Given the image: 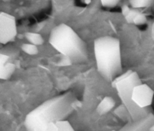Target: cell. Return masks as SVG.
Wrapping results in <instances>:
<instances>
[{"mask_svg":"<svg viewBox=\"0 0 154 131\" xmlns=\"http://www.w3.org/2000/svg\"><path fill=\"white\" fill-rule=\"evenodd\" d=\"M57 131H75L72 125L68 120H60L55 122Z\"/></svg>","mask_w":154,"mask_h":131,"instance_id":"cell-12","label":"cell"},{"mask_svg":"<svg viewBox=\"0 0 154 131\" xmlns=\"http://www.w3.org/2000/svg\"><path fill=\"white\" fill-rule=\"evenodd\" d=\"M94 54L99 74L107 81H112L122 72L120 41L104 36L94 42Z\"/></svg>","mask_w":154,"mask_h":131,"instance_id":"cell-2","label":"cell"},{"mask_svg":"<svg viewBox=\"0 0 154 131\" xmlns=\"http://www.w3.org/2000/svg\"><path fill=\"white\" fill-rule=\"evenodd\" d=\"M129 10H130V8L128 6V5H123V6H122V14L124 15V17H125V16L127 14H128V11H129Z\"/></svg>","mask_w":154,"mask_h":131,"instance_id":"cell-17","label":"cell"},{"mask_svg":"<svg viewBox=\"0 0 154 131\" xmlns=\"http://www.w3.org/2000/svg\"><path fill=\"white\" fill-rule=\"evenodd\" d=\"M140 12V11H138L136 8H130L129 11H128V14L125 16V20L127 21V22L128 23H133V21H134V18L137 16V14Z\"/></svg>","mask_w":154,"mask_h":131,"instance_id":"cell-14","label":"cell"},{"mask_svg":"<svg viewBox=\"0 0 154 131\" xmlns=\"http://www.w3.org/2000/svg\"><path fill=\"white\" fill-rule=\"evenodd\" d=\"M154 92L145 83H140L133 88L131 95V102L140 108H146L152 104Z\"/></svg>","mask_w":154,"mask_h":131,"instance_id":"cell-6","label":"cell"},{"mask_svg":"<svg viewBox=\"0 0 154 131\" xmlns=\"http://www.w3.org/2000/svg\"><path fill=\"white\" fill-rule=\"evenodd\" d=\"M31 131H57V129L55 123L51 122V123L38 125V126L32 128Z\"/></svg>","mask_w":154,"mask_h":131,"instance_id":"cell-11","label":"cell"},{"mask_svg":"<svg viewBox=\"0 0 154 131\" xmlns=\"http://www.w3.org/2000/svg\"><path fill=\"white\" fill-rule=\"evenodd\" d=\"M121 0H100L101 5L107 8H112L117 5Z\"/></svg>","mask_w":154,"mask_h":131,"instance_id":"cell-16","label":"cell"},{"mask_svg":"<svg viewBox=\"0 0 154 131\" xmlns=\"http://www.w3.org/2000/svg\"><path fill=\"white\" fill-rule=\"evenodd\" d=\"M140 83H141V82L137 73L129 71L120 77L114 79L112 86L116 88L118 94L125 104L131 101V95L133 88Z\"/></svg>","mask_w":154,"mask_h":131,"instance_id":"cell-4","label":"cell"},{"mask_svg":"<svg viewBox=\"0 0 154 131\" xmlns=\"http://www.w3.org/2000/svg\"><path fill=\"white\" fill-rule=\"evenodd\" d=\"M84 2H85V4H87V5H88V4L91 3V0H84Z\"/></svg>","mask_w":154,"mask_h":131,"instance_id":"cell-19","label":"cell"},{"mask_svg":"<svg viewBox=\"0 0 154 131\" xmlns=\"http://www.w3.org/2000/svg\"><path fill=\"white\" fill-rule=\"evenodd\" d=\"M115 106V100L110 96H106L97 107V111L100 114H106Z\"/></svg>","mask_w":154,"mask_h":131,"instance_id":"cell-8","label":"cell"},{"mask_svg":"<svg viewBox=\"0 0 154 131\" xmlns=\"http://www.w3.org/2000/svg\"><path fill=\"white\" fill-rule=\"evenodd\" d=\"M112 131H115V130H112Z\"/></svg>","mask_w":154,"mask_h":131,"instance_id":"cell-20","label":"cell"},{"mask_svg":"<svg viewBox=\"0 0 154 131\" xmlns=\"http://www.w3.org/2000/svg\"><path fill=\"white\" fill-rule=\"evenodd\" d=\"M148 131H154V123H152V124L149 126V127L148 128Z\"/></svg>","mask_w":154,"mask_h":131,"instance_id":"cell-18","label":"cell"},{"mask_svg":"<svg viewBox=\"0 0 154 131\" xmlns=\"http://www.w3.org/2000/svg\"><path fill=\"white\" fill-rule=\"evenodd\" d=\"M75 101L68 93L45 101L28 113L24 120L27 131L40 124L64 120L75 108Z\"/></svg>","mask_w":154,"mask_h":131,"instance_id":"cell-1","label":"cell"},{"mask_svg":"<svg viewBox=\"0 0 154 131\" xmlns=\"http://www.w3.org/2000/svg\"><path fill=\"white\" fill-rule=\"evenodd\" d=\"M25 37L29 41V43L33 44V45L36 46H37L42 45L44 43V40L42 36L39 34H37V33H26L25 34Z\"/></svg>","mask_w":154,"mask_h":131,"instance_id":"cell-9","label":"cell"},{"mask_svg":"<svg viewBox=\"0 0 154 131\" xmlns=\"http://www.w3.org/2000/svg\"><path fill=\"white\" fill-rule=\"evenodd\" d=\"M21 50L29 56H35L38 53V50L36 46L31 43H24L21 46Z\"/></svg>","mask_w":154,"mask_h":131,"instance_id":"cell-13","label":"cell"},{"mask_svg":"<svg viewBox=\"0 0 154 131\" xmlns=\"http://www.w3.org/2000/svg\"><path fill=\"white\" fill-rule=\"evenodd\" d=\"M15 18L5 12H0V43L7 44L17 37Z\"/></svg>","mask_w":154,"mask_h":131,"instance_id":"cell-5","label":"cell"},{"mask_svg":"<svg viewBox=\"0 0 154 131\" xmlns=\"http://www.w3.org/2000/svg\"><path fill=\"white\" fill-rule=\"evenodd\" d=\"M10 57L0 52V79L7 80L10 78L14 71L15 65L10 62Z\"/></svg>","mask_w":154,"mask_h":131,"instance_id":"cell-7","label":"cell"},{"mask_svg":"<svg viewBox=\"0 0 154 131\" xmlns=\"http://www.w3.org/2000/svg\"><path fill=\"white\" fill-rule=\"evenodd\" d=\"M133 8H142L149 7L154 4V0H128Z\"/></svg>","mask_w":154,"mask_h":131,"instance_id":"cell-10","label":"cell"},{"mask_svg":"<svg viewBox=\"0 0 154 131\" xmlns=\"http://www.w3.org/2000/svg\"><path fill=\"white\" fill-rule=\"evenodd\" d=\"M48 41L54 50L71 62H84L88 59L85 42L72 27L65 24H60L51 30Z\"/></svg>","mask_w":154,"mask_h":131,"instance_id":"cell-3","label":"cell"},{"mask_svg":"<svg viewBox=\"0 0 154 131\" xmlns=\"http://www.w3.org/2000/svg\"><path fill=\"white\" fill-rule=\"evenodd\" d=\"M146 22V17L144 14H143L142 12H139L137 14L135 18H134V21H133V24L136 25H141L143 24Z\"/></svg>","mask_w":154,"mask_h":131,"instance_id":"cell-15","label":"cell"}]
</instances>
